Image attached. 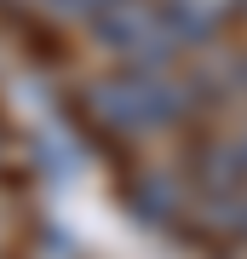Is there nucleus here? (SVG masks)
Listing matches in <instances>:
<instances>
[{"mask_svg": "<svg viewBox=\"0 0 247 259\" xmlns=\"http://www.w3.org/2000/svg\"><path fill=\"white\" fill-rule=\"evenodd\" d=\"M86 115L98 121L104 133H121V139H156V133L178 127L184 115L195 110V87L178 81L173 69H110L81 93Z\"/></svg>", "mask_w": 247, "mask_h": 259, "instance_id": "nucleus-1", "label": "nucleus"}, {"mask_svg": "<svg viewBox=\"0 0 247 259\" xmlns=\"http://www.w3.org/2000/svg\"><path fill=\"white\" fill-rule=\"evenodd\" d=\"M86 29L110 58H121L132 69H167L178 58V47H184L178 29L167 23L161 0H104Z\"/></svg>", "mask_w": 247, "mask_h": 259, "instance_id": "nucleus-2", "label": "nucleus"}, {"mask_svg": "<svg viewBox=\"0 0 247 259\" xmlns=\"http://www.w3.org/2000/svg\"><path fill=\"white\" fill-rule=\"evenodd\" d=\"M241 18H247V6H241Z\"/></svg>", "mask_w": 247, "mask_h": 259, "instance_id": "nucleus-7", "label": "nucleus"}, {"mask_svg": "<svg viewBox=\"0 0 247 259\" xmlns=\"http://www.w3.org/2000/svg\"><path fill=\"white\" fill-rule=\"evenodd\" d=\"M241 6H247V0H161L167 23L178 29L184 47H207V40H219L224 29L241 18Z\"/></svg>", "mask_w": 247, "mask_h": 259, "instance_id": "nucleus-3", "label": "nucleus"}, {"mask_svg": "<svg viewBox=\"0 0 247 259\" xmlns=\"http://www.w3.org/2000/svg\"><path fill=\"white\" fill-rule=\"evenodd\" d=\"M247 179V133H236L224 150H219V161H213V190H230V185H241Z\"/></svg>", "mask_w": 247, "mask_h": 259, "instance_id": "nucleus-5", "label": "nucleus"}, {"mask_svg": "<svg viewBox=\"0 0 247 259\" xmlns=\"http://www.w3.org/2000/svg\"><path fill=\"white\" fill-rule=\"evenodd\" d=\"M207 219H213V231H224V236H241V242H247V179L213 196Z\"/></svg>", "mask_w": 247, "mask_h": 259, "instance_id": "nucleus-4", "label": "nucleus"}, {"mask_svg": "<svg viewBox=\"0 0 247 259\" xmlns=\"http://www.w3.org/2000/svg\"><path fill=\"white\" fill-rule=\"evenodd\" d=\"M29 12H40L46 23H92L104 0H23Z\"/></svg>", "mask_w": 247, "mask_h": 259, "instance_id": "nucleus-6", "label": "nucleus"}]
</instances>
